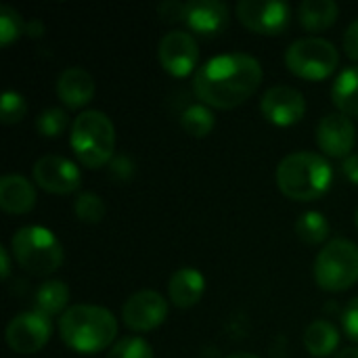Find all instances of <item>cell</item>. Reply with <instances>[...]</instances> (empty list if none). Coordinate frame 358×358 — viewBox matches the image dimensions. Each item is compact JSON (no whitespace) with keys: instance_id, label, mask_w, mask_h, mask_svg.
Returning a JSON list of instances; mask_svg holds the SVG:
<instances>
[{"instance_id":"6da1fadb","label":"cell","mask_w":358,"mask_h":358,"mask_svg":"<svg viewBox=\"0 0 358 358\" xmlns=\"http://www.w3.org/2000/svg\"><path fill=\"white\" fill-rule=\"evenodd\" d=\"M262 84V65L245 52L218 55L206 61L193 80L195 96L214 109H235L243 105Z\"/></svg>"},{"instance_id":"7a4b0ae2","label":"cell","mask_w":358,"mask_h":358,"mask_svg":"<svg viewBox=\"0 0 358 358\" xmlns=\"http://www.w3.org/2000/svg\"><path fill=\"white\" fill-rule=\"evenodd\" d=\"M59 336L63 344L80 355H96L115 342L117 319L103 306L76 304L61 315Z\"/></svg>"},{"instance_id":"3957f363","label":"cell","mask_w":358,"mask_h":358,"mask_svg":"<svg viewBox=\"0 0 358 358\" xmlns=\"http://www.w3.org/2000/svg\"><path fill=\"white\" fill-rule=\"evenodd\" d=\"M334 180L331 164L313 151L285 155L277 166V187L294 201H313L323 197Z\"/></svg>"},{"instance_id":"277c9868","label":"cell","mask_w":358,"mask_h":358,"mask_svg":"<svg viewBox=\"0 0 358 358\" xmlns=\"http://www.w3.org/2000/svg\"><path fill=\"white\" fill-rule=\"evenodd\" d=\"M69 145L84 168H103L115 157V126L107 113L88 109L73 120Z\"/></svg>"},{"instance_id":"5b68a950","label":"cell","mask_w":358,"mask_h":358,"mask_svg":"<svg viewBox=\"0 0 358 358\" xmlns=\"http://www.w3.org/2000/svg\"><path fill=\"white\" fill-rule=\"evenodd\" d=\"M10 252L17 264L36 277L52 275L61 268L65 260L63 245L59 243L55 233L38 224L15 231L10 239Z\"/></svg>"},{"instance_id":"8992f818","label":"cell","mask_w":358,"mask_h":358,"mask_svg":"<svg viewBox=\"0 0 358 358\" xmlns=\"http://www.w3.org/2000/svg\"><path fill=\"white\" fill-rule=\"evenodd\" d=\"M315 281L325 292H346L358 283V245L331 239L315 260Z\"/></svg>"},{"instance_id":"52a82bcc","label":"cell","mask_w":358,"mask_h":358,"mask_svg":"<svg viewBox=\"0 0 358 358\" xmlns=\"http://www.w3.org/2000/svg\"><path fill=\"white\" fill-rule=\"evenodd\" d=\"M340 63V52L338 48L319 36H308L300 38L289 44L285 50V65L287 69L302 78V80H325L329 78Z\"/></svg>"},{"instance_id":"ba28073f","label":"cell","mask_w":358,"mask_h":358,"mask_svg":"<svg viewBox=\"0 0 358 358\" xmlns=\"http://www.w3.org/2000/svg\"><path fill=\"white\" fill-rule=\"evenodd\" d=\"M50 334V319L38 310H27L10 319L4 331V340L8 348L17 355H36L48 344Z\"/></svg>"},{"instance_id":"9c48e42d","label":"cell","mask_w":358,"mask_h":358,"mask_svg":"<svg viewBox=\"0 0 358 358\" xmlns=\"http://www.w3.org/2000/svg\"><path fill=\"white\" fill-rule=\"evenodd\" d=\"M239 21L262 36H279L292 23V6L281 0H241L237 4Z\"/></svg>"},{"instance_id":"30bf717a","label":"cell","mask_w":358,"mask_h":358,"mask_svg":"<svg viewBox=\"0 0 358 358\" xmlns=\"http://www.w3.org/2000/svg\"><path fill=\"white\" fill-rule=\"evenodd\" d=\"M31 174H34V182L52 195H69L78 191L82 185L80 168L63 155L40 157L34 164Z\"/></svg>"},{"instance_id":"8fae6325","label":"cell","mask_w":358,"mask_h":358,"mask_svg":"<svg viewBox=\"0 0 358 358\" xmlns=\"http://www.w3.org/2000/svg\"><path fill=\"white\" fill-rule=\"evenodd\" d=\"M122 319L132 331L157 329L168 319V302L162 294L153 289H143L132 294L122 306Z\"/></svg>"},{"instance_id":"7c38bea8","label":"cell","mask_w":358,"mask_h":358,"mask_svg":"<svg viewBox=\"0 0 358 358\" xmlns=\"http://www.w3.org/2000/svg\"><path fill=\"white\" fill-rule=\"evenodd\" d=\"M157 57L162 67L174 76V78H185L189 76L199 61V44L197 40L182 29L168 31L157 48Z\"/></svg>"},{"instance_id":"4fadbf2b","label":"cell","mask_w":358,"mask_h":358,"mask_svg":"<svg viewBox=\"0 0 358 358\" xmlns=\"http://www.w3.org/2000/svg\"><path fill=\"white\" fill-rule=\"evenodd\" d=\"M260 111L275 126H294L306 113V99L298 88L277 84L264 92L260 101Z\"/></svg>"},{"instance_id":"5bb4252c","label":"cell","mask_w":358,"mask_h":358,"mask_svg":"<svg viewBox=\"0 0 358 358\" xmlns=\"http://www.w3.org/2000/svg\"><path fill=\"white\" fill-rule=\"evenodd\" d=\"M317 143L321 151L329 157H348L352 155L357 143V126L352 117L336 111L327 113L317 126Z\"/></svg>"},{"instance_id":"9a60e30c","label":"cell","mask_w":358,"mask_h":358,"mask_svg":"<svg viewBox=\"0 0 358 358\" xmlns=\"http://www.w3.org/2000/svg\"><path fill=\"white\" fill-rule=\"evenodd\" d=\"M231 19V10L220 0H191L185 4V23L201 36L220 34Z\"/></svg>"},{"instance_id":"2e32d148","label":"cell","mask_w":358,"mask_h":358,"mask_svg":"<svg viewBox=\"0 0 358 358\" xmlns=\"http://www.w3.org/2000/svg\"><path fill=\"white\" fill-rule=\"evenodd\" d=\"M94 80L84 67H67L57 80V96L67 109H80L94 96Z\"/></svg>"},{"instance_id":"e0dca14e","label":"cell","mask_w":358,"mask_h":358,"mask_svg":"<svg viewBox=\"0 0 358 358\" xmlns=\"http://www.w3.org/2000/svg\"><path fill=\"white\" fill-rule=\"evenodd\" d=\"M203 292H206V277L193 266L178 268L168 281L170 302L178 308H193L203 298Z\"/></svg>"},{"instance_id":"ac0fdd59","label":"cell","mask_w":358,"mask_h":358,"mask_svg":"<svg viewBox=\"0 0 358 358\" xmlns=\"http://www.w3.org/2000/svg\"><path fill=\"white\" fill-rule=\"evenodd\" d=\"M36 206V189L34 185L19 176L6 174L0 178V208L6 214H27Z\"/></svg>"},{"instance_id":"d6986e66","label":"cell","mask_w":358,"mask_h":358,"mask_svg":"<svg viewBox=\"0 0 358 358\" xmlns=\"http://www.w3.org/2000/svg\"><path fill=\"white\" fill-rule=\"evenodd\" d=\"M340 17V6L334 0H304L298 6V21L308 31H325Z\"/></svg>"},{"instance_id":"ffe728a7","label":"cell","mask_w":358,"mask_h":358,"mask_svg":"<svg viewBox=\"0 0 358 358\" xmlns=\"http://www.w3.org/2000/svg\"><path fill=\"white\" fill-rule=\"evenodd\" d=\"M304 346L310 357H331L336 352V348L340 346V331L336 329L334 323H329L325 319L313 321L304 331Z\"/></svg>"},{"instance_id":"44dd1931","label":"cell","mask_w":358,"mask_h":358,"mask_svg":"<svg viewBox=\"0 0 358 358\" xmlns=\"http://www.w3.org/2000/svg\"><path fill=\"white\" fill-rule=\"evenodd\" d=\"M331 99L340 113L358 117V65L346 67L331 86Z\"/></svg>"},{"instance_id":"7402d4cb","label":"cell","mask_w":358,"mask_h":358,"mask_svg":"<svg viewBox=\"0 0 358 358\" xmlns=\"http://www.w3.org/2000/svg\"><path fill=\"white\" fill-rule=\"evenodd\" d=\"M69 302V287L63 281H44L34 294V310L46 315H63Z\"/></svg>"},{"instance_id":"603a6c76","label":"cell","mask_w":358,"mask_h":358,"mask_svg":"<svg viewBox=\"0 0 358 358\" xmlns=\"http://www.w3.org/2000/svg\"><path fill=\"white\" fill-rule=\"evenodd\" d=\"M329 233H331L329 220L321 212H315V210L302 214L296 222V235L306 245H319V243L327 241Z\"/></svg>"},{"instance_id":"cb8c5ba5","label":"cell","mask_w":358,"mask_h":358,"mask_svg":"<svg viewBox=\"0 0 358 358\" xmlns=\"http://www.w3.org/2000/svg\"><path fill=\"white\" fill-rule=\"evenodd\" d=\"M180 124H182L187 134H191L195 138H203L214 130L216 120H214V113L208 105H191L182 111Z\"/></svg>"},{"instance_id":"d4e9b609","label":"cell","mask_w":358,"mask_h":358,"mask_svg":"<svg viewBox=\"0 0 358 358\" xmlns=\"http://www.w3.org/2000/svg\"><path fill=\"white\" fill-rule=\"evenodd\" d=\"M73 212H76V216H78L80 222L99 224L105 218V203H103V199L96 193L86 191V193H80L76 197Z\"/></svg>"},{"instance_id":"484cf974","label":"cell","mask_w":358,"mask_h":358,"mask_svg":"<svg viewBox=\"0 0 358 358\" xmlns=\"http://www.w3.org/2000/svg\"><path fill=\"white\" fill-rule=\"evenodd\" d=\"M23 31H25V23L19 10L8 4H2L0 6V46L13 44L15 40L21 38Z\"/></svg>"},{"instance_id":"4316f807","label":"cell","mask_w":358,"mask_h":358,"mask_svg":"<svg viewBox=\"0 0 358 358\" xmlns=\"http://www.w3.org/2000/svg\"><path fill=\"white\" fill-rule=\"evenodd\" d=\"M67 128V113L59 107H48L36 117V130L44 138H57Z\"/></svg>"},{"instance_id":"83f0119b","label":"cell","mask_w":358,"mask_h":358,"mask_svg":"<svg viewBox=\"0 0 358 358\" xmlns=\"http://www.w3.org/2000/svg\"><path fill=\"white\" fill-rule=\"evenodd\" d=\"M27 113V103L23 99V94H19L17 90H6L0 99V122L10 126V124H19Z\"/></svg>"},{"instance_id":"f1b7e54d","label":"cell","mask_w":358,"mask_h":358,"mask_svg":"<svg viewBox=\"0 0 358 358\" xmlns=\"http://www.w3.org/2000/svg\"><path fill=\"white\" fill-rule=\"evenodd\" d=\"M107 358H153V348L143 338H124L111 346Z\"/></svg>"},{"instance_id":"f546056e","label":"cell","mask_w":358,"mask_h":358,"mask_svg":"<svg viewBox=\"0 0 358 358\" xmlns=\"http://www.w3.org/2000/svg\"><path fill=\"white\" fill-rule=\"evenodd\" d=\"M342 325L346 336L358 344V296L346 306L344 315H342Z\"/></svg>"},{"instance_id":"4dcf8cb0","label":"cell","mask_w":358,"mask_h":358,"mask_svg":"<svg viewBox=\"0 0 358 358\" xmlns=\"http://www.w3.org/2000/svg\"><path fill=\"white\" fill-rule=\"evenodd\" d=\"M185 4L187 2H176V0H168L159 4V15L164 21H182L185 19Z\"/></svg>"},{"instance_id":"1f68e13d","label":"cell","mask_w":358,"mask_h":358,"mask_svg":"<svg viewBox=\"0 0 358 358\" xmlns=\"http://www.w3.org/2000/svg\"><path fill=\"white\" fill-rule=\"evenodd\" d=\"M344 50L352 61H358V19H355L348 25V29L344 34Z\"/></svg>"},{"instance_id":"d6a6232c","label":"cell","mask_w":358,"mask_h":358,"mask_svg":"<svg viewBox=\"0 0 358 358\" xmlns=\"http://www.w3.org/2000/svg\"><path fill=\"white\" fill-rule=\"evenodd\" d=\"M109 166H111V174L117 176L120 180H128V178L134 174V164H132L126 155L113 157V162H111Z\"/></svg>"},{"instance_id":"836d02e7","label":"cell","mask_w":358,"mask_h":358,"mask_svg":"<svg viewBox=\"0 0 358 358\" xmlns=\"http://www.w3.org/2000/svg\"><path fill=\"white\" fill-rule=\"evenodd\" d=\"M342 172H344V176H346L352 185H358V153L348 155V157L342 162Z\"/></svg>"},{"instance_id":"e575fe53","label":"cell","mask_w":358,"mask_h":358,"mask_svg":"<svg viewBox=\"0 0 358 358\" xmlns=\"http://www.w3.org/2000/svg\"><path fill=\"white\" fill-rule=\"evenodd\" d=\"M0 277L6 281L10 277V256H8V250L0 248Z\"/></svg>"},{"instance_id":"d590c367","label":"cell","mask_w":358,"mask_h":358,"mask_svg":"<svg viewBox=\"0 0 358 358\" xmlns=\"http://www.w3.org/2000/svg\"><path fill=\"white\" fill-rule=\"evenodd\" d=\"M25 34L29 38H40L44 34V23L40 19H31L29 23H25Z\"/></svg>"},{"instance_id":"8d00e7d4","label":"cell","mask_w":358,"mask_h":358,"mask_svg":"<svg viewBox=\"0 0 358 358\" xmlns=\"http://www.w3.org/2000/svg\"><path fill=\"white\" fill-rule=\"evenodd\" d=\"M336 358H358V348H346V350H342V352H338V357Z\"/></svg>"},{"instance_id":"74e56055","label":"cell","mask_w":358,"mask_h":358,"mask_svg":"<svg viewBox=\"0 0 358 358\" xmlns=\"http://www.w3.org/2000/svg\"><path fill=\"white\" fill-rule=\"evenodd\" d=\"M224 358H260L256 357V355H252V352H233V355H229V357Z\"/></svg>"},{"instance_id":"f35d334b","label":"cell","mask_w":358,"mask_h":358,"mask_svg":"<svg viewBox=\"0 0 358 358\" xmlns=\"http://www.w3.org/2000/svg\"><path fill=\"white\" fill-rule=\"evenodd\" d=\"M355 220H357V229H358V210H357V218H355Z\"/></svg>"}]
</instances>
